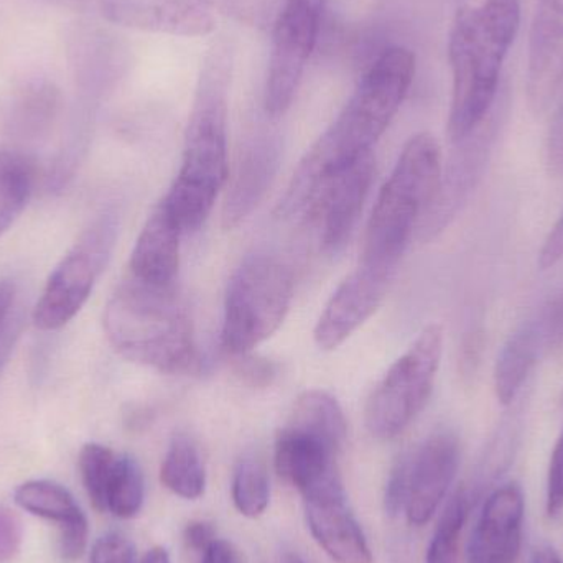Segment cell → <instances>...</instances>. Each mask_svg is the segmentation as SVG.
Masks as SVG:
<instances>
[{
  "mask_svg": "<svg viewBox=\"0 0 563 563\" xmlns=\"http://www.w3.org/2000/svg\"><path fill=\"white\" fill-rule=\"evenodd\" d=\"M416 78V55L406 46L384 49L354 88L330 128L301 158L280 203L284 217H301L331 175L373 152Z\"/></svg>",
  "mask_w": 563,
  "mask_h": 563,
  "instance_id": "6da1fadb",
  "label": "cell"
},
{
  "mask_svg": "<svg viewBox=\"0 0 563 563\" xmlns=\"http://www.w3.org/2000/svg\"><path fill=\"white\" fill-rule=\"evenodd\" d=\"M234 48L227 38L208 49L185 132L181 167L164 203L181 233L200 230L228 178V98Z\"/></svg>",
  "mask_w": 563,
  "mask_h": 563,
  "instance_id": "7a4b0ae2",
  "label": "cell"
},
{
  "mask_svg": "<svg viewBox=\"0 0 563 563\" xmlns=\"http://www.w3.org/2000/svg\"><path fill=\"white\" fill-rule=\"evenodd\" d=\"M521 26V0H485L465 5L453 19L449 38L452 68L450 142L463 141L495 111L503 66Z\"/></svg>",
  "mask_w": 563,
  "mask_h": 563,
  "instance_id": "3957f363",
  "label": "cell"
},
{
  "mask_svg": "<svg viewBox=\"0 0 563 563\" xmlns=\"http://www.w3.org/2000/svg\"><path fill=\"white\" fill-rule=\"evenodd\" d=\"M104 330L114 350L132 363L168 374L197 367L194 324L175 284L129 277L106 307Z\"/></svg>",
  "mask_w": 563,
  "mask_h": 563,
  "instance_id": "277c9868",
  "label": "cell"
},
{
  "mask_svg": "<svg viewBox=\"0 0 563 563\" xmlns=\"http://www.w3.org/2000/svg\"><path fill=\"white\" fill-rule=\"evenodd\" d=\"M442 151L429 132L413 135L380 188L367 223L361 263L397 267L442 175Z\"/></svg>",
  "mask_w": 563,
  "mask_h": 563,
  "instance_id": "5b68a950",
  "label": "cell"
},
{
  "mask_svg": "<svg viewBox=\"0 0 563 563\" xmlns=\"http://www.w3.org/2000/svg\"><path fill=\"white\" fill-rule=\"evenodd\" d=\"M294 297L290 269L269 254H254L238 267L224 301L223 346L231 356L251 353L269 340Z\"/></svg>",
  "mask_w": 563,
  "mask_h": 563,
  "instance_id": "8992f818",
  "label": "cell"
},
{
  "mask_svg": "<svg viewBox=\"0 0 563 563\" xmlns=\"http://www.w3.org/2000/svg\"><path fill=\"white\" fill-rule=\"evenodd\" d=\"M443 354V330L430 324L389 367L366 404V427L380 440L396 439L429 402Z\"/></svg>",
  "mask_w": 563,
  "mask_h": 563,
  "instance_id": "52a82bcc",
  "label": "cell"
},
{
  "mask_svg": "<svg viewBox=\"0 0 563 563\" xmlns=\"http://www.w3.org/2000/svg\"><path fill=\"white\" fill-rule=\"evenodd\" d=\"M114 236L115 223L112 218H101L63 257L36 301L33 310L36 328L43 331L59 330L78 314L109 260Z\"/></svg>",
  "mask_w": 563,
  "mask_h": 563,
  "instance_id": "ba28073f",
  "label": "cell"
},
{
  "mask_svg": "<svg viewBox=\"0 0 563 563\" xmlns=\"http://www.w3.org/2000/svg\"><path fill=\"white\" fill-rule=\"evenodd\" d=\"M320 10L297 0H284L271 33L264 108L279 119L290 109L320 33Z\"/></svg>",
  "mask_w": 563,
  "mask_h": 563,
  "instance_id": "9c48e42d",
  "label": "cell"
},
{
  "mask_svg": "<svg viewBox=\"0 0 563 563\" xmlns=\"http://www.w3.org/2000/svg\"><path fill=\"white\" fill-rule=\"evenodd\" d=\"M62 42L79 98L92 104L114 91L131 69V49L108 23L88 16L69 20Z\"/></svg>",
  "mask_w": 563,
  "mask_h": 563,
  "instance_id": "30bf717a",
  "label": "cell"
},
{
  "mask_svg": "<svg viewBox=\"0 0 563 563\" xmlns=\"http://www.w3.org/2000/svg\"><path fill=\"white\" fill-rule=\"evenodd\" d=\"M563 346V288L526 318L499 351L495 364V393L503 406H511L544 357Z\"/></svg>",
  "mask_w": 563,
  "mask_h": 563,
  "instance_id": "8fae6325",
  "label": "cell"
},
{
  "mask_svg": "<svg viewBox=\"0 0 563 563\" xmlns=\"http://www.w3.org/2000/svg\"><path fill=\"white\" fill-rule=\"evenodd\" d=\"M374 172L376 158L369 152L328 177L314 191L303 217L317 224L321 246L328 253H338L350 241L369 195Z\"/></svg>",
  "mask_w": 563,
  "mask_h": 563,
  "instance_id": "7c38bea8",
  "label": "cell"
},
{
  "mask_svg": "<svg viewBox=\"0 0 563 563\" xmlns=\"http://www.w3.org/2000/svg\"><path fill=\"white\" fill-rule=\"evenodd\" d=\"M495 134L496 109L482 128L453 144L455 151L442 167L439 187L417 228L420 240H432L442 233L468 201L488 164Z\"/></svg>",
  "mask_w": 563,
  "mask_h": 563,
  "instance_id": "4fadbf2b",
  "label": "cell"
},
{
  "mask_svg": "<svg viewBox=\"0 0 563 563\" xmlns=\"http://www.w3.org/2000/svg\"><path fill=\"white\" fill-rule=\"evenodd\" d=\"M396 267L360 263L341 282L318 318L314 341L324 351L336 350L379 308L393 282Z\"/></svg>",
  "mask_w": 563,
  "mask_h": 563,
  "instance_id": "5bb4252c",
  "label": "cell"
},
{
  "mask_svg": "<svg viewBox=\"0 0 563 563\" xmlns=\"http://www.w3.org/2000/svg\"><path fill=\"white\" fill-rule=\"evenodd\" d=\"M460 460V440L450 430L432 433L419 449L407 455L409 492L404 511L410 525L420 528L435 516L455 482Z\"/></svg>",
  "mask_w": 563,
  "mask_h": 563,
  "instance_id": "9a60e30c",
  "label": "cell"
},
{
  "mask_svg": "<svg viewBox=\"0 0 563 563\" xmlns=\"http://www.w3.org/2000/svg\"><path fill=\"white\" fill-rule=\"evenodd\" d=\"M563 88V0H538L529 33L526 96L532 114L552 108Z\"/></svg>",
  "mask_w": 563,
  "mask_h": 563,
  "instance_id": "2e32d148",
  "label": "cell"
},
{
  "mask_svg": "<svg viewBox=\"0 0 563 563\" xmlns=\"http://www.w3.org/2000/svg\"><path fill=\"white\" fill-rule=\"evenodd\" d=\"M89 19L139 32L207 36L214 19L191 0H95Z\"/></svg>",
  "mask_w": 563,
  "mask_h": 563,
  "instance_id": "e0dca14e",
  "label": "cell"
},
{
  "mask_svg": "<svg viewBox=\"0 0 563 563\" xmlns=\"http://www.w3.org/2000/svg\"><path fill=\"white\" fill-rule=\"evenodd\" d=\"M340 450L320 437L285 426L276 442V470L303 499L343 488L336 468Z\"/></svg>",
  "mask_w": 563,
  "mask_h": 563,
  "instance_id": "ac0fdd59",
  "label": "cell"
},
{
  "mask_svg": "<svg viewBox=\"0 0 563 563\" xmlns=\"http://www.w3.org/2000/svg\"><path fill=\"white\" fill-rule=\"evenodd\" d=\"M525 495L516 483L486 499L468 544V563H516L521 555Z\"/></svg>",
  "mask_w": 563,
  "mask_h": 563,
  "instance_id": "d6986e66",
  "label": "cell"
},
{
  "mask_svg": "<svg viewBox=\"0 0 563 563\" xmlns=\"http://www.w3.org/2000/svg\"><path fill=\"white\" fill-rule=\"evenodd\" d=\"M63 112L62 89L46 78H29L0 95V134L10 141L45 139Z\"/></svg>",
  "mask_w": 563,
  "mask_h": 563,
  "instance_id": "ffe728a7",
  "label": "cell"
},
{
  "mask_svg": "<svg viewBox=\"0 0 563 563\" xmlns=\"http://www.w3.org/2000/svg\"><path fill=\"white\" fill-rule=\"evenodd\" d=\"M308 529L321 549L338 563H371L369 545L346 505L344 489L303 499Z\"/></svg>",
  "mask_w": 563,
  "mask_h": 563,
  "instance_id": "44dd1931",
  "label": "cell"
},
{
  "mask_svg": "<svg viewBox=\"0 0 563 563\" xmlns=\"http://www.w3.org/2000/svg\"><path fill=\"white\" fill-rule=\"evenodd\" d=\"M279 162L280 144L273 135H260L247 145L224 201L227 230H233L253 213L269 188Z\"/></svg>",
  "mask_w": 563,
  "mask_h": 563,
  "instance_id": "7402d4cb",
  "label": "cell"
},
{
  "mask_svg": "<svg viewBox=\"0 0 563 563\" xmlns=\"http://www.w3.org/2000/svg\"><path fill=\"white\" fill-rule=\"evenodd\" d=\"M184 236L164 201L145 221L131 256V276L154 285H172L180 266Z\"/></svg>",
  "mask_w": 563,
  "mask_h": 563,
  "instance_id": "603a6c76",
  "label": "cell"
},
{
  "mask_svg": "<svg viewBox=\"0 0 563 563\" xmlns=\"http://www.w3.org/2000/svg\"><path fill=\"white\" fill-rule=\"evenodd\" d=\"M161 482L178 498L195 501L203 496L207 488L203 460L197 443L185 433H178L172 439L162 462Z\"/></svg>",
  "mask_w": 563,
  "mask_h": 563,
  "instance_id": "cb8c5ba5",
  "label": "cell"
},
{
  "mask_svg": "<svg viewBox=\"0 0 563 563\" xmlns=\"http://www.w3.org/2000/svg\"><path fill=\"white\" fill-rule=\"evenodd\" d=\"M288 426L320 437L334 449H343L347 426L343 409L331 394L324 390H307L298 397Z\"/></svg>",
  "mask_w": 563,
  "mask_h": 563,
  "instance_id": "d4e9b609",
  "label": "cell"
},
{
  "mask_svg": "<svg viewBox=\"0 0 563 563\" xmlns=\"http://www.w3.org/2000/svg\"><path fill=\"white\" fill-rule=\"evenodd\" d=\"M13 501L22 511L55 522L58 528L86 516L76 503L75 496L65 486L49 479L22 483L13 492Z\"/></svg>",
  "mask_w": 563,
  "mask_h": 563,
  "instance_id": "484cf974",
  "label": "cell"
},
{
  "mask_svg": "<svg viewBox=\"0 0 563 563\" xmlns=\"http://www.w3.org/2000/svg\"><path fill=\"white\" fill-rule=\"evenodd\" d=\"M32 190V164L16 152H0V238L25 210Z\"/></svg>",
  "mask_w": 563,
  "mask_h": 563,
  "instance_id": "4316f807",
  "label": "cell"
},
{
  "mask_svg": "<svg viewBox=\"0 0 563 563\" xmlns=\"http://www.w3.org/2000/svg\"><path fill=\"white\" fill-rule=\"evenodd\" d=\"M145 479L134 456L118 453L114 470L106 489V512L118 519H132L142 511Z\"/></svg>",
  "mask_w": 563,
  "mask_h": 563,
  "instance_id": "83f0119b",
  "label": "cell"
},
{
  "mask_svg": "<svg viewBox=\"0 0 563 563\" xmlns=\"http://www.w3.org/2000/svg\"><path fill=\"white\" fill-rule=\"evenodd\" d=\"M271 479L266 463L257 455L240 460L233 476V503L240 515L260 518L269 508Z\"/></svg>",
  "mask_w": 563,
  "mask_h": 563,
  "instance_id": "f1b7e54d",
  "label": "cell"
},
{
  "mask_svg": "<svg viewBox=\"0 0 563 563\" xmlns=\"http://www.w3.org/2000/svg\"><path fill=\"white\" fill-rule=\"evenodd\" d=\"M468 495L465 489H459L440 516L427 549L426 563H459L460 538L468 518Z\"/></svg>",
  "mask_w": 563,
  "mask_h": 563,
  "instance_id": "f546056e",
  "label": "cell"
},
{
  "mask_svg": "<svg viewBox=\"0 0 563 563\" xmlns=\"http://www.w3.org/2000/svg\"><path fill=\"white\" fill-rule=\"evenodd\" d=\"M118 453L101 443H86L79 452L78 466L86 495L92 508L106 512V489L114 470Z\"/></svg>",
  "mask_w": 563,
  "mask_h": 563,
  "instance_id": "4dcf8cb0",
  "label": "cell"
},
{
  "mask_svg": "<svg viewBox=\"0 0 563 563\" xmlns=\"http://www.w3.org/2000/svg\"><path fill=\"white\" fill-rule=\"evenodd\" d=\"M205 10H213L244 26L271 30L279 16L282 0H191Z\"/></svg>",
  "mask_w": 563,
  "mask_h": 563,
  "instance_id": "1f68e13d",
  "label": "cell"
},
{
  "mask_svg": "<svg viewBox=\"0 0 563 563\" xmlns=\"http://www.w3.org/2000/svg\"><path fill=\"white\" fill-rule=\"evenodd\" d=\"M89 563H137L134 542L119 532H109L92 544Z\"/></svg>",
  "mask_w": 563,
  "mask_h": 563,
  "instance_id": "d6a6232c",
  "label": "cell"
},
{
  "mask_svg": "<svg viewBox=\"0 0 563 563\" xmlns=\"http://www.w3.org/2000/svg\"><path fill=\"white\" fill-rule=\"evenodd\" d=\"M234 357H238L236 374L247 386L264 389V387L273 386L277 377H279V364L274 363L273 360L254 356L251 353Z\"/></svg>",
  "mask_w": 563,
  "mask_h": 563,
  "instance_id": "836d02e7",
  "label": "cell"
},
{
  "mask_svg": "<svg viewBox=\"0 0 563 563\" xmlns=\"http://www.w3.org/2000/svg\"><path fill=\"white\" fill-rule=\"evenodd\" d=\"M407 492H409V466H407V455H404L390 470L387 478L386 492H384V509L387 515L396 518L406 509Z\"/></svg>",
  "mask_w": 563,
  "mask_h": 563,
  "instance_id": "e575fe53",
  "label": "cell"
},
{
  "mask_svg": "<svg viewBox=\"0 0 563 563\" xmlns=\"http://www.w3.org/2000/svg\"><path fill=\"white\" fill-rule=\"evenodd\" d=\"M15 285L10 280H0V360L5 361L7 354L12 350L13 338L16 336L15 317Z\"/></svg>",
  "mask_w": 563,
  "mask_h": 563,
  "instance_id": "d590c367",
  "label": "cell"
},
{
  "mask_svg": "<svg viewBox=\"0 0 563 563\" xmlns=\"http://www.w3.org/2000/svg\"><path fill=\"white\" fill-rule=\"evenodd\" d=\"M545 511L549 518H558L563 511V429L549 463Z\"/></svg>",
  "mask_w": 563,
  "mask_h": 563,
  "instance_id": "8d00e7d4",
  "label": "cell"
},
{
  "mask_svg": "<svg viewBox=\"0 0 563 563\" xmlns=\"http://www.w3.org/2000/svg\"><path fill=\"white\" fill-rule=\"evenodd\" d=\"M88 518L59 526L58 551L63 561L73 563L85 555L88 548Z\"/></svg>",
  "mask_w": 563,
  "mask_h": 563,
  "instance_id": "74e56055",
  "label": "cell"
},
{
  "mask_svg": "<svg viewBox=\"0 0 563 563\" xmlns=\"http://www.w3.org/2000/svg\"><path fill=\"white\" fill-rule=\"evenodd\" d=\"M23 542V526L13 509L0 505V563L12 562Z\"/></svg>",
  "mask_w": 563,
  "mask_h": 563,
  "instance_id": "f35d334b",
  "label": "cell"
},
{
  "mask_svg": "<svg viewBox=\"0 0 563 563\" xmlns=\"http://www.w3.org/2000/svg\"><path fill=\"white\" fill-rule=\"evenodd\" d=\"M549 172L555 177L563 175V99L555 111L548 135Z\"/></svg>",
  "mask_w": 563,
  "mask_h": 563,
  "instance_id": "ab89813d",
  "label": "cell"
},
{
  "mask_svg": "<svg viewBox=\"0 0 563 563\" xmlns=\"http://www.w3.org/2000/svg\"><path fill=\"white\" fill-rule=\"evenodd\" d=\"M563 261V211L558 223L552 227L539 253L538 264L541 271H549Z\"/></svg>",
  "mask_w": 563,
  "mask_h": 563,
  "instance_id": "60d3db41",
  "label": "cell"
},
{
  "mask_svg": "<svg viewBox=\"0 0 563 563\" xmlns=\"http://www.w3.org/2000/svg\"><path fill=\"white\" fill-rule=\"evenodd\" d=\"M184 539L187 542L188 549L203 554L217 541V531H214L211 522L191 521L185 528Z\"/></svg>",
  "mask_w": 563,
  "mask_h": 563,
  "instance_id": "b9f144b4",
  "label": "cell"
},
{
  "mask_svg": "<svg viewBox=\"0 0 563 563\" xmlns=\"http://www.w3.org/2000/svg\"><path fill=\"white\" fill-rule=\"evenodd\" d=\"M201 563H244L243 555L236 545L217 539L207 551L201 554Z\"/></svg>",
  "mask_w": 563,
  "mask_h": 563,
  "instance_id": "7bdbcfd3",
  "label": "cell"
},
{
  "mask_svg": "<svg viewBox=\"0 0 563 563\" xmlns=\"http://www.w3.org/2000/svg\"><path fill=\"white\" fill-rule=\"evenodd\" d=\"M529 563H563L561 555L551 545H541L532 552Z\"/></svg>",
  "mask_w": 563,
  "mask_h": 563,
  "instance_id": "ee69618b",
  "label": "cell"
},
{
  "mask_svg": "<svg viewBox=\"0 0 563 563\" xmlns=\"http://www.w3.org/2000/svg\"><path fill=\"white\" fill-rule=\"evenodd\" d=\"M141 563H172V561L164 548H154L144 555Z\"/></svg>",
  "mask_w": 563,
  "mask_h": 563,
  "instance_id": "f6af8a7d",
  "label": "cell"
},
{
  "mask_svg": "<svg viewBox=\"0 0 563 563\" xmlns=\"http://www.w3.org/2000/svg\"><path fill=\"white\" fill-rule=\"evenodd\" d=\"M280 563H305L301 561L300 558H298L297 554H294V552H285L284 555H282Z\"/></svg>",
  "mask_w": 563,
  "mask_h": 563,
  "instance_id": "bcb514c9",
  "label": "cell"
},
{
  "mask_svg": "<svg viewBox=\"0 0 563 563\" xmlns=\"http://www.w3.org/2000/svg\"><path fill=\"white\" fill-rule=\"evenodd\" d=\"M297 2L308 3V5L314 7V9L320 10V12L323 13L324 3H327V0H297Z\"/></svg>",
  "mask_w": 563,
  "mask_h": 563,
  "instance_id": "7dc6e473",
  "label": "cell"
},
{
  "mask_svg": "<svg viewBox=\"0 0 563 563\" xmlns=\"http://www.w3.org/2000/svg\"><path fill=\"white\" fill-rule=\"evenodd\" d=\"M561 406H562V409H563V393H562V397H561Z\"/></svg>",
  "mask_w": 563,
  "mask_h": 563,
  "instance_id": "c3c4849f",
  "label": "cell"
},
{
  "mask_svg": "<svg viewBox=\"0 0 563 563\" xmlns=\"http://www.w3.org/2000/svg\"><path fill=\"white\" fill-rule=\"evenodd\" d=\"M2 363H3V361H2V360H0V366H2Z\"/></svg>",
  "mask_w": 563,
  "mask_h": 563,
  "instance_id": "681fc988",
  "label": "cell"
}]
</instances>
